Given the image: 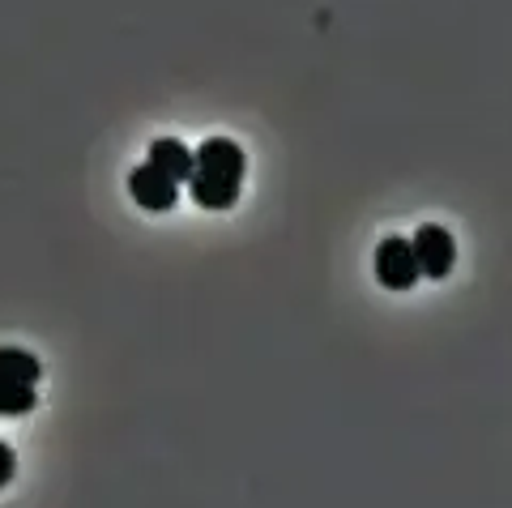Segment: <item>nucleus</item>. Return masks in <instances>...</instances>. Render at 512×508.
Instances as JSON below:
<instances>
[{"mask_svg":"<svg viewBox=\"0 0 512 508\" xmlns=\"http://www.w3.org/2000/svg\"><path fill=\"white\" fill-rule=\"evenodd\" d=\"M244 171H248V154L235 146L231 137H205L192 150V201L201 210H231L244 188Z\"/></svg>","mask_w":512,"mask_h":508,"instance_id":"obj_1","label":"nucleus"},{"mask_svg":"<svg viewBox=\"0 0 512 508\" xmlns=\"http://www.w3.org/2000/svg\"><path fill=\"white\" fill-rule=\"evenodd\" d=\"M410 252H414V265H419V278H448L457 265L453 231L440 227V222H423L410 240Z\"/></svg>","mask_w":512,"mask_h":508,"instance_id":"obj_2","label":"nucleus"},{"mask_svg":"<svg viewBox=\"0 0 512 508\" xmlns=\"http://www.w3.org/2000/svg\"><path fill=\"white\" fill-rule=\"evenodd\" d=\"M376 282L384 291H410L419 282V265H414V252H410V240L402 235H389L380 248H376Z\"/></svg>","mask_w":512,"mask_h":508,"instance_id":"obj_3","label":"nucleus"},{"mask_svg":"<svg viewBox=\"0 0 512 508\" xmlns=\"http://www.w3.org/2000/svg\"><path fill=\"white\" fill-rule=\"evenodd\" d=\"M128 197L150 214H167V210L180 205V184L167 180L163 171H154L150 163H141V167L128 171Z\"/></svg>","mask_w":512,"mask_h":508,"instance_id":"obj_4","label":"nucleus"},{"mask_svg":"<svg viewBox=\"0 0 512 508\" xmlns=\"http://www.w3.org/2000/svg\"><path fill=\"white\" fill-rule=\"evenodd\" d=\"M146 163L154 171H163V176L175 180V184H188V176H192V150H188V141H180V137H158V141H150Z\"/></svg>","mask_w":512,"mask_h":508,"instance_id":"obj_5","label":"nucleus"},{"mask_svg":"<svg viewBox=\"0 0 512 508\" xmlns=\"http://www.w3.org/2000/svg\"><path fill=\"white\" fill-rule=\"evenodd\" d=\"M43 363L22 351V346H0V380H22V385H39Z\"/></svg>","mask_w":512,"mask_h":508,"instance_id":"obj_6","label":"nucleus"},{"mask_svg":"<svg viewBox=\"0 0 512 508\" xmlns=\"http://www.w3.org/2000/svg\"><path fill=\"white\" fill-rule=\"evenodd\" d=\"M39 406L35 385H22V380H0V419H22Z\"/></svg>","mask_w":512,"mask_h":508,"instance_id":"obj_7","label":"nucleus"},{"mask_svg":"<svg viewBox=\"0 0 512 508\" xmlns=\"http://www.w3.org/2000/svg\"><path fill=\"white\" fill-rule=\"evenodd\" d=\"M13 470H18V457H13V449H9L5 440H0V487L13 479Z\"/></svg>","mask_w":512,"mask_h":508,"instance_id":"obj_8","label":"nucleus"}]
</instances>
